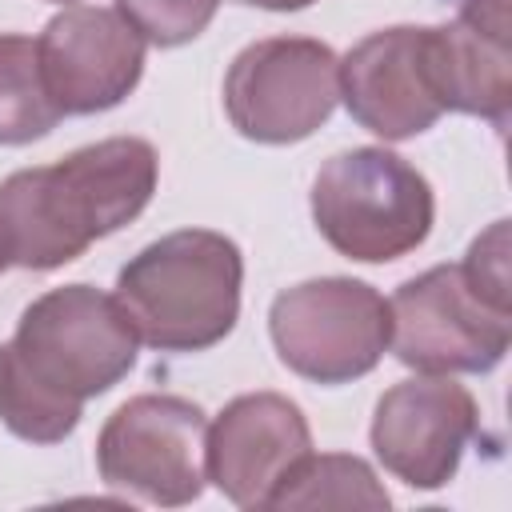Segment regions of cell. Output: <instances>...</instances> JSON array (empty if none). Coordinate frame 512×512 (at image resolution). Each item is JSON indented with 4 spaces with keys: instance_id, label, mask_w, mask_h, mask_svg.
I'll use <instances>...</instances> for the list:
<instances>
[{
    "instance_id": "cell-19",
    "label": "cell",
    "mask_w": 512,
    "mask_h": 512,
    "mask_svg": "<svg viewBox=\"0 0 512 512\" xmlns=\"http://www.w3.org/2000/svg\"><path fill=\"white\" fill-rule=\"evenodd\" d=\"M460 268L480 296L508 308V220H496L488 232H480Z\"/></svg>"
},
{
    "instance_id": "cell-12",
    "label": "cell",
    "mask_w": 512,
    "mask_h": 512,
    "mask_svg": "<svg viewBox=\"0 0 512 512\" xmlns=\"http://www.w3.org/2000/svg\"><path fill=\"white\" fill-rule=\"evenodd\" d=\"M96 240L92 212L60 160L0 180V248L8 264L52 272L84 256Z\"/></svg>"
},
{
    "instance_id": "cell-15",
    "label": "cell",
    "mask_w": 512,
    "mask_h": 512,
    "mask_svg": "<svg viewBox=\"0 0 512 512\" xmlns=\"http://www.w3.org/2000/svg\"><path fill=\"white\" fill-rule=\"evenodd\" d=\"M392 496L376 480L372 464L348 452H308L292 464V472L272 492L268 508H388Z\"/></svg>"
},
{
    "instance_id": "cell-16",
    "label": "cell",
    "mask_w": 512,
    "mask_h": 512,
    "mask_svg": "<svg viewBox=\"0 0 512 512\" xmlns=\"http://www.w3.org/2000/svg\"><path fill=\"white\" fill-rule=\"evenodd\" d=\"M60 108L48 96L36 40L0 32V144H32L60 124Z\"/></svg>"
},
{
    "instance_id": "cell-14",
    "label": "cell",
    "mask_w": 512,
    "mask_h": 512,
    "mask_svg": "<svg viewBox=\"0 0 512 512\" xmlns=\"http://www.w3.org/2000/svg\"><path fill=\"white\" fill-rule=\"evenodd\" d=\"M60 164L76 180L100 236H112L116 228L132 224L148 208L160 176V156L140 136H108L84 144L68 152Z\"/></svg>"
},
{
    "instance_id": "cell-4",
    "label": "cell",
    "mask_w": 512,
    "mask_h": 512,
    "mask_svg": "<svg viewBox=\"0 0 512 512\" xmlns=\"http://www.w3.org/2000/svg\"><path fill=\"white\" fill-rule=\"evenodd\" d=\"M388 300L352 276L284 288L268 308V336L288 372L312 384H352L388 352Z\"/></svg>"
},
{
    "instance_id": "cell-8",
    "label": "cell",
    "mask_w": 512,
    "mask_h": 512,
    "mask_svg": "<svg viewBox=\"0 0 512 512\" xmlns=\"http://www.w3.org/2000/svg\"><path fill=\"white\" fill-rule=\"evenodd\" d=\"M476 432L480 412L472 392L452 376L420 372L392 384L376 400L368 440L376 460L396 480L420 492H436L456 476L464 448L476 440Z\"/></svg>"
},
{
    "instance_id": "cell-11",
    "label": "cell",
    "mask_w": 512,
    "mask_h": 512,
    "mask_svg": "<svg viewBox=\"0 0 512 512\" xmlns=\"http://www.w3.org/2000/svg\"><path fill=\"white\" fill-rule=\"evenodd\" d=\"M340 100L348 116L380 140L428 132L444 108L424 72V28L396 24L352 44L340 60Z\"/></svg>"
},
{
    "instance_id": "cell-13",
    "label": "cell",
    "mask_w": 512,
    "mask_h": 512,
    "mask_svg": "<svg viewBox=\"0 0 512 512\" xmlns=\"http://www.w3.org/2000/svg\"><path fill=\"white\" fill-rule=\"evenodd\" d=\"M424 72L444 112L480 116L492 124L508 120L512 100V52L464 20L424 28Z\"/></svg>"
},
{
    "instance_id": "cell-22",
    "label": "cell",
    "mask_w": 512,
    "mask_h": 512,
    "mask_svg": "<svg viewBox=\"0 0 512 512\" xmlns=\"http://www.w3.org/2000/svg\"><path fill=\"white\" fill-rule=\"evenodd\" d=\"M4 268H8V256H4V248H0V272H4Z\"/></svg>"
},
{
    "instance_id": "cell-1",
    "label": "cell",
    "mask_w": 512,
    "mask_h": 512,
    "mask_svg": "<svg viewBox=\"0 0 512 512\" xmlns=\"http://www.w3.org/2000/svg\"><path fill=\"white\" fill-rule=\"evenodd\" d=\"M244 256L212 228H180L140 248L116 276V300L140 344L156 352H204L240 320Z\"/></svg>"
},
{
    "instance_id": "cell-10",
    "label": "cell",
    "mask_w": 512,
    "mask_h": 512,
    "mask_svg": "<svg viewBox=\"0 0 512 512\" xmlns=\"http://www.w3.org/2000/svg\"><path fill=\"white\" fill-rule=\"evenodd\" d=\"M312 452V428L296 400L280 392H244L208 424L204 476L236 508H268L280 480Z\"/></svg>"
},
{
    "instance_id": "cell-17",
    "label": "cell",
    "mask_w": 512,
    "mask_h": 512,
    "mask_svg": "<svg viewBox=\"0 0 512 512\" xmlns=\"http://www.w3.org/2000/svg\"><path fill=\"white\" fill-rule=\"evenodd\" d=\"M84 404L40 384L16 356L12 340L0 344V424L28 444H60L76 432Z\"/></svg>"
},
{
    "instance_id": "cell-20",
    "label": "cell",
    "mask_w": 512,
    "mask_h": 512,
    "mask_svg": "<svg viewBox=\"0 0 512 512\" xmlns=\"http://www.w3.org/2000/svg\"><path fill=\"white\" fill-rule=\"evenodd\" d=\"M456 12H460L456 20L480 28L488 36H496V40H508V28H512L508 0H456Z\"/></svg>"
},
{
    "instance_id": "cell-3",
    "label": "cell",
    "mask_w": 512,
    "mask_h": 512,
    "mask_svg": "<svg viewBox=\"0 0 512 512\" xmlns=\"http://www.w3.org/2000/svg\"><path fill=\"white\" fill-rule=\"evenodd\" d=\"M12 348L40 384L84 404L136 368L140 336L112 292L64 284L20 312Z\"/></svg>"
},
{
    "instance_id": "cell-7",
    "label": "cell",
    "mask_w": 512,
    "mask_h": 512,
    "mask_svg": "<svg viewBox=\"0 0 512 512\" xmlns=\"http://www.w3.org/2000/svg\"><path fill=\"white\" fill-rule=\"evenodd\" d=\"M208 416L200 404L168 392L124 400L100 428L96 468L108 488L160 508H184L204 492Z\"/></svg>"
},
{
    "instance_id": "cell-2",
    "label": "cell",
    "mask_w": 512,
    "mask_h": 512,
    "mask_svg": "<svg viewBox=\"0 0 512 512\" xmlns=\"http://www.w3.org/2000/svg\"><path fill=\"white\" fill-rule=\"evenodd\" d=\"M312 220L340 256L388 264L428 240L436 196L404 156L364 144L320 164L312 180Z\"/></svg>"
},
{
    "instance_id": "cell-23",
    "label": "cell",
    "mask_w": 512,
    "mask_h": 512,
    "mask_svg": "<svg viewBox=\"0 0 512 512\" xmlns=\"http://www.w3.org/2000/svg\"><path fill=\"white\" fill-rule=\"evenodd\" d=\"M52 4H76V0H52Z\"/></svg>"
},
{
    "instance_id": "cell-9",
    "label": "cell",
    "mask_w": 512,
    "mask_h": 512,
    "mask_svg": "<svg viewBox=\"0 0 512 512\" xmlns=\"http://www.w3.org/2000/svg\"><path fill=\"white\" fill-rule=\"evenodd\" d=\"M144 36L116 12L72 4L36 36L48 96L64 116H92L124 104L144 76Z\"/></svg>"
},
{
    "instance_id": "cell-6",
    "label": "cell",
    "mask_w": 512,
    "mask_h": 512,
    "mask_svg": "<svg viewBox=\"0 0 512 512\" xmlns=\"http://www.w3.org/2000/svg\"><path fill=\"white\" fill-rule=\"evenodd\" d=\"M340 100V56L312 36H268L236 52L224 76V112L244 140H308Z\"/></svg>"
},
{
    "instance_id": "cell-18",
    "label": "cell",
    "mask_w": 512,
    "mask_h": 512,
    "mask_svg": "<svg viewBox=\"0 0 512 512\" xmlns=\"http://www.w3.org/2000/svg\"><path fill=\"white\" fill-rule=\"evenodd\" d=\"M216 8L220 0H116V12L156 48H180L196 40L212 24Z\"/></svg>"
},
{
    "instance_id": "cell-5",
    "label": "cell",
    "mask_w": 512,
    "mask_h": 512,
    "mask_svg": "<svg viewBox=\"0 0 512 512\" xmlns=\"http://www.w3.org/2000/svg\"><path fill=\"white\" fill-rule=\"evenodd\" d=\"M388 348L432 376L492 372L512 340V312L480 296L460 264H436L404 280L388 300Z\"/></svg>"
},
{
    "instance_id": "cell-21",
    "label": "cell",
    "mask_w": 512,
    "mask_h": 512,
    "mask_svg": "<svg viewBox=\"0 0 512 512\" xmlns=\"http://www.w3.org/2000/svg\"><path fill=\"white\" fill-rule=\"evenodd\" d=\"M240 4H252V8H268V12H300L316 0H240Z\"/></svg>"
}]
</instances>
